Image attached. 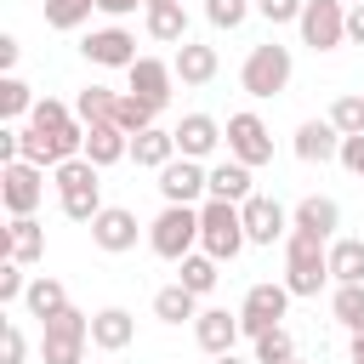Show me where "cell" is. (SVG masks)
I'll return each instance as SVG.
<instances>
[{
    "mask_svg": "<svg viewBox=\"0 0 364 364\" xmlns=\"http://www.w3.org/2000/svg\"><path fill=\"white\" fill-rule=\"evenodd\" d=\"M245 330H239V313H228V307H205L199 318H193V341L210 353V358H222V353H233V341H239Z\"/></svg>",
    "mask_w": 364,
    "mask_h": 364,
    "instance_id": "obj_19",
    "label": "cell"
},
{
    "mask_svg": "<svg viewBox=\"0 0 364 364\" xmlns=\"http://www.w3.org/2000/svg\"><path fill=\"white\" fill-rule=\"evenodd\" d=\"M159 199H165V205H205V199H210V165L176 154V159L159 171Z\"/></svg>",
    "mask_w": 364,
    "mask_h": 364,
    "instance_id": "obj_11",
    "label": "cell"
},
{
    "mask_svg": "<svg viewBox=\"0 0 364 364\" xmlns=\"http://www.w3.org/2000/svg\"><path fill=\"white\" fill-rule=\"evenodd\" d=\"M171 68H176V80H182V85H210V80L222 74V57H216V46H199V40H188V46H176Z\"/></svg>",
    "mask_w": 364,
    "mask_h": 364,
    "instance_id": "obj_22",
    "label": "cell"
},
{
    "mask_svg": "<svg viewBox=\"0 0 364 364\" xmlns=\"http://www.w3.org/2000/svg\"><path fill=\"white\" fill-rule=\"evenodd\" d=\"M347 6H364V0H347Z\"/></svg>",
    "mask_w": 364,
    "mask_h": 364,
    "instance_id": "obj_50",
    "label": "cell"
},
{
    "mask_svg": "<svg viewBox=\"0 0 364 364\" xmlns=\"http://www.w3.org/2000/svg\"><path fill=\"white\" fill-rule=\"evenodd\" d=\"M296 28H301V46H313V51L347 46V0H307Z\"/></svg>",
    "mask_w": 364,
    "mask_h": 364,
    "instance_id": "obj_10",
    "label": "cell"
},
{
    "mask_svg": "<svg viewBox=\"0 0 364 364\" xmlns=\"http://www.w3.org/2000/svg\"><path fill=\"white\" fill-rule=\"evenodd\" d=\"M239 216H245V239H250V245H279V239H290V210H284L273 193H250V199L239 205Z\"/></svg>",
    "mask_w": 364,
    "mask_h": 364,
    "instance_id": "obj_12",
    "label": "cell"
},
{
    "mask_svg": "<svg viewBox=\"0 0 364 364\" xmlns=\"http://www.w3.org/2000/svg\"><path fill=\"white\" fill-rule=\"evenodd\" d=\"M256 347V364H296V341H290V330L279 324V330H267L262 341H250Z\"/></svg>",
    "mask_w": 364,
    "mask_h": 364,
    "instance_id": "obj_36",
    "label": "cell"
},
{
    "mask_svg": "<svg viewBox=\"0 0 364 364\" xmlns=\"http://www.w3.org/2000/svg\"><path fill=\"white\" fill-rule=\"evenodd\" d=\"M341 165L353 176H364V136H341Z\"/></svg>",
    "mask_w": 364,
    "mask_h": 364,
    "instance_id": "obj_43",
    "label": "cell"
},
{
    "mask_svg": "<svg viewBox=\"0 0 364 364\" xmlns=\"http://www.w3.org/2000/svg\"><path fill=\"white\" fill-rule=\"evenodd\" d=\"M216 279H222V262H216V256H205V250H193V256H182V262H176V284H182V290H193V296H210V290H216Z\"/></svg>",
    "mask_w": 364,
    "mask_h": 364,
    "instance_id": "obj_29",
    "label": "cell"
},
{
    "mask_svg": "<svg viewBox=\"0 0 364 364\" xmlns=\"http://www.w3.org/2000/svg\"><path fill=\"white\" fill-rule=\"evenodd\" d=\"M28 296V273H23V262H0V301L11 307V301H23Z\"/></svg>",
    "mask_w": 364,
    "mask_h": 364,
    "instance_id": "obj_41",
    "label": "cell"
},
{
    "mask_svg": "<svg viewBox=\"0 0 364 364\" xmlns=\"http://www.w3.org/2000/svg\"><path fill=\"white\" fill-rule=\"evenodd\" d=\"M159 119V102H148V97H136V91H119V108H114V125L125 131V136H142L148 125Z\"/></svg>",
    "mask_w": 364,
    "mask_h": 364,
    "instance_id": "obj_32",
    "label": "cell"
},
{
    "mask_svg": "<svg viewBox=\"0 0 364 364\" xmlns=\"http://www.w3.org/2000/svg\"><path fill=\"white\" fill-rule=\"evenodd\" d=\"M40 199H46V171L40 165H28V159L0 165V205H6V216H34Z\"/></svg>",
    "mask_w": 364,
    "mask_h": 364,
    "instance_id": "obj_9",
    "label": "cell"
},
{
    "mask_svg": "<svg viewBox=\"0 0 364 364\" xmlns=\"http://www.w3.org/2000/svg\"><path fill=\"white\" fill-rule=\"evenodd\" d=\"M347 40L364 46V6H347Z\"/></svg>",
    "mask_w": 364,
    "mask_h": 364,
    "instance_id": "obj_46",
    "label": "cell"
},
{
    "mask_svg": "<svg viewBox=\"0 0 364 364\" xmlns=\"http://www.w3.org/2000/svg\"><path fill=\"white\" fill-rule=\"evenodd\" d=\"M341 136H364V97L358 91H341L336 102H330V114H324Z\"/></svg>",
    "mask_w": 364,
    "mask_h": 364,
    "instance_id": "obj_33",
    "label": "cell"
},
{
    "mask_svg": "<svg viewBox=\"0 0 364 364\" xmlns=\"http://www.w3.org/2000/svg\"><path fill=\"white\" fill-rule=\"evenodd\" d=\"M23 358H28V341H23L17 318H6L0 324V364H23Z\"/></svg>",
    "mask_w": 364,
    "mask_h": 364,
    "instance_id": "obj_42",
    "label": "cell"
},
{
    "mask_svg": "<svg viewBox=\"0 0 364 364\" xmlns=\"http://www.w3.org/2000/svg\"><path fill=\"white\" fill-rule=\"evenodd\" d=\"M28 125H34V131H63V125H74V108L57 102V97H40L34 114H28Z\"/></svg>",
    "mask_w": 364,
    "mask_h": 364,
    "instance_id": "obj_39",
    "label": "cell"
},
{
    "mask_svg": "<svg viewBox=\"0 0 364 364\" xmlns=\"http://www.w3.org/2000/svg\"><path fill=\"white\" fill-rule=\"evenodd\" d=\"M148 6H176V0H148Z\"/></svg>",
    "mask_w": 364,
    "mask_h": 364,
    "instance_id": "obj_49",
    "label": "cell"
},
{
    "mask_svg": "<svg viewBox=\"0 0 364 364\" xmlns=\"http://www.w3.org/2000/svg\"><path fill=\"white\" fill-rule=\"evenodd\" d=\"M114 108H119V91H108V85H85L74 97V119L80 125H114Z\"/></svg>",
    "mask_w": 364,
    "mask_h": 364,
    "instance_id": "obj_30",
    "label": "cell"
},
{
    "mask_svg": "<svg viewBox=\"0 0 364 364\" xmlns=\"http://www.w3.org/2000/svg\"><path fill=\"white\" fill-rule=\"evenodd\" d=\"M222 142H228V136H222V125H216L210 114H182V119H176V154H182V159H199V165H205Z\"/></svg>",
    "mask_w": 364,
    "mask_h": 364,
    "instance_id": "obj_16",
    "label": "cell"
},
{
    "mask_svg": "<svg viewBox=\"0 0 364 364\" xmlns=\"http://www.w3.org/2000/svg\"><path fill=\"white\" fill-rule=\"evenodd\" d=\"M17 57H23V40H17V34H0V68H6V74L17 68Z\"/></svg>",
    "mask_w": 364,
    "mask_h": 364,
    "instance_id": "obj_44",
    "label": "cell"
},
{
    "mask_svg": "<svg viewBox=\"0 0 364 364\" xmlns=\"http://www.w3.org/2000/svg\"><path fill=\"white\" fill-rule=\"evenodd\" d=\"M290 74H296V57H290V46H279V40H262V46H250V57H245V68H239V85H245V97L267 102V97H279V91L290 85Z\"/></svg>",
    "mask_w": 364,
    "mask_h": 364,
    "instance_id": "obj_3",
    "label": "cell"
},
{
    "mask_svg": "<svg viewBox=\"0 0 364 364\" xmlns=\"http://www.w3.org/2000/svg\"><path fill=\"white\" fill-rule=\"evenodd\" d=\"M97 11V0H46V23L51 28H80Z\"/></svg>",
    "mask_w": 364,
    "mask_h": 364,
    "instance_id": "obj_38",
    "label": "cell"
},
{
    "mask_svg": "<svg viewBox=\"0 0 364 364\" xmlns=\"http://www.w3.org/2000/svg\"><path fill=\"white\" fill-rule=\"evenodd\" d=\"M148 250L165 256V262H182L199 250V205H165L154 222H148Z\"/></svg>",
    "mask_w": 364,
    "mask_h": 364,
    "instance_id": "obj_4",
    "label": "cell"
},
{
    "mask_svg": "<svg viewBox=\"0 0 364 364\" xmlns=\"http://www.w3.org/2000/svg\"><path fill=\"white\" fill-rule=\"evenodd\" d=\"M136 6L148 11V0H97V11H102V17H131Z\"/></svg>",
    "mask_w": 364,
    "mask_h": 364,
    "instance_id": "obj_45",
    "label": "cell"
},
{
    "mask_svg": "<svg viewBox=\"0 0 364 364\" xmlns=\"http://www.w3.org/2000/svg\"><path fill=\"white\" fill-rule=\"evenodd\" d=\"M80 51H85V63H97V68H131L136 63V34L131 28H91L85 40H80Z\"/></svg>",
    "mask_w": 364,
    "mask_h": 364,
    "instance_id": "obj_13",
    "label": "cell"
},
{
    "mask_svg": "<svg viewBox=\"0 0 364 364\" xmlns=\"http://www.w3.org/2000/svg\"><path fill=\"white\" fill-rule=\"evenodd\" d=\"M142 28H148V40H159V46H188V11H182V0H176V6H148Z\"/></svg>",
    "mask_w": 364,
    "mask_h": 364,
    "instance_id": "obj_26",
    "label": "cell"
},
{
    "mask_svg": "<svg viewBox=\"0 0 364 364\" xmlns=\"http://www.w3.org/2000/svg\"><path fill=\"white\" fill-rule=\"evenodd\" d=\"M85 159H91L97 171H108V165L131 159V136H125L119 125H85Z\"/></svg>",
    "mask_w": 364,
    "mask_h": 364,
    "instance_id": "obj_23",
    "label": "cell"
},
{
    "mask_svg": "<svg viewBox=\"0 0 364 364\" xmlns=\"http://www.w3.org/2000/svg\"><path fill=\"white\" fill-rule=\"evenodd\" d=\"M222 136H228V159H239V165H273V131H267V119L256 114V108H239V114H228V125H222Z\"/></svg>",
    "mask_w": 364,
    "mask_h": 364,
    "instance_id": "obj_7",
    "label": "cell"
},
{
    "mask_svg": "<svg viewBox=\"0 0 364 364\" xmlns=\"http://www.w3.org/2000/svg\"><path fill=\"white\" fill-rule=\"evenodd\" d=\"M324 284H330V245L290 228V239H284V290L290 296H318Z\"/></svg>",
    "mask_w": 364,
    "mask_h": 364,
    "instance_id": "obj_2",
    "label": "cell"
},
{
    "mask_svg": "<svg viewBox=\"0 0 364 364\" xmlns=\"http://www.w3.org/2000/svg\"><path fill=\"white\" fill-rule=\"evenodd\" d=\"M301 6L307 0H256V17L273 23V28H284V23H301Z\"/></svg>",
    "mask_w": 364,
    "mask_h": 364,
    "instance_id": "obj_40",
    "label": "cell"
},
{
    "mask_svg": "<svg viewBox=\"0 0 364 364\" xmlns=\"http://www.w3.org/2000/svg\"><path fill=\"white\" fill-rule=\"evenodd\" d=\"M245 245H250V239H245V216H239V205H228V199H205V205H199V250L216 256V262H233Z\"/></svg>",
    "mask_w": 364,
    "mask_h": 364,
    "instance_id": "obj_5",
    "label": "cell"
},
{
    "mask_svg": "<svg viewBox=\"0 0 364 364\" xmlns=\"http://www.w3.org/2000/svg\"><path fill=\"white\" fill-rule=\"evenodd\" d=\"M136 210H125V205H102L97 210V222H91V245L97 250H108V256H125V250H136Z\"/></svg>",
    "mask_w": 364,
    "mask_h": 364,
    "instance_id": "obj_14",
    "label": "cell"
},
{
    "mask_svg": "<svg viewBox=\"0 0 364 364\" xmlns=\"http://www.w3.org/2000/svg\"><path fill=\"white\" fill-rule=\"evenodd\" d=\"M125 80H131V91L136 97H148V102H171V85H176V68L165 63V57H136L131 68H125Z\"/></svg>",
    "mask_w": 364,
    "mask_h": 364,
    "instance_id": "obj_20",
    "label": "cell"
},
{
    "mask_svg": "<svg viewBox=\"0 0 364 364\" xmlns=\"http://www.w3.org/2000/svg\"><path fill=\"white\" fill-rule=\"evenodd\" d=\"M296 364H301V358H296Z\"/></svg>",
    "mask_w": 364,
    "mask_h": 364,
    "instance_id": "obj_51",
    "label": "cell"
},
{
    "mask_svg": "<svg viewBox=\"0 0 364 364\" xmlns=\"http://www.w3.org/2000/svg\"><path fill=\"white\" fill-rule=\"evenodd\" d=\"M250 11H256V0H205V23H210V28H228V34H233Z\"/></svg>",
    "mask_w": 364,
    "mask_h": 364,
    "instance_id": "obj_37",
    "label": "cell"
},
{
    "mask_svg": "<svg viewBox=\"0 0 364 364\" xmlns=\"http://www.w3.org/2000/svg\"><path fill=\"white\" fill-rule=\"evenodd\" d=\"M131 159H136L142 171H165V165L176 159V131H165V125H148L142 136H131Z\"/></svg>",
    "mask_w": 364,
    "mask_h": 364,
    "instance_id": "obj_24",
    "label": "cell"
},
{
    "mask_svg": "<svg viewBox=\"0 0 364 364\" xmlns=\"http://www.w3.org/2000/svg\"><path fill=\"white\" fill-rule=\"evenodd\" d=\"M284 307H290L284 279H279V284H273V279H262V284H250V290H245V301H239V330H245L250 341H262L267 330H279Z\"/></svg>",
    "mask_w": 364,
    "mask_h": 364,
    "instance_id": "obj_8",
    "label": "cell"
},
{
    "mask_svg": "<svg viewBox=\"0 0 364 364\" xmlns=\"http://www.w3.org/2000/svg\"><path fill=\"white\" fill-rule=\"evenodd\" d=\"M34 102H40V97H34L17 74H6V80H0V114H6V125H17L23 114H34Z\"/></svg>",
    "mask_w": 364,
    "mask_h": 364,
    "instance_id": "obj_34",
    "label": "cell"
},
{
    "mask_svg": "<svg viewBox=\"0 0 364 364\" xmlns=\"http://www.w3.org/2000/svg\"><path fill=\"white\" fill-rule=\"evenodd\" d=\"M347 364H364V330H353V347H347Z\"/></svg>",
    "mask_w": 364,
    "mask_h": 364,
    "instance_id": "obj_47",
    "label": "cell"
},
{
    "mask_svg": "<svg viewBox=\"0 0 364 364\" xmlns=\"http://www.w3.org/2000/svg\"><path fill=\"white\" fill-rule=\"evenodd\" d=\"M330 279L364 284V239H330Z\"/></svg>",
    "mask_w": 364,
    "mask_h": 364,
    "instance_id": "obj_31",
    "label": "cell"
},
{
    "mask_svg": "<svg viewBox=\"0 0 364 364\" xmlns=\"http://www.w3.org/2000/svg\"><path fill=\"white\" fill-rule=\"evenodd\" d=\"M256 188H250V165L239 159H216L210 165V199H228V205H245Z\"/></svg>",
    "mask_w": 364,
    "mask_h": 364,
    "instance_id": "obj_25",
    "label": "cell"
},
{
    "mask_svg": "<svg viewBox=\"0 0 364 364\" xmlns=\"http://www.w3.org/2000/svg\"><path fill=\"white\" fill-rule=\"evenodd\" d=\"M210 364H256V358H239V353H222V358H210Z\"/></svg>",
    "mask_w": 364,
    "mask_h": 364,
    "instance_id": "obj_48",
    "label": "cell"
},
{
    "mask_svg": "<svg viewBox=\"0 0 364 364\" xmlns=\"http://www.w3.org/2000/svg\"><path fill=\"white\" fill-rule=\"evenodd\" d=\"M290 228L296 233H313V239H336V228H341V205L330 199V193H307L296 210H290Z\"/></svg>",
    "mask_w": 364,
    "mask_h": 364,
    "instance_id": "obj_18",
    "label": "cell"
},
{
    "mask_svg": "<svg viewBox=\"0 0 364 364\" xmlns=\"http://www.w3.org/2000/svg\"><path fill=\"white\" fill-rule=\"evenodd\" d=\"M296 159L301 165H330L341 159V131L330 119H301L296 125Z\"/></svg>",
    "mask_w": 364,
    "mask_h": 364,
    "instance_id": "obj_17",
    "label": "cell"
},
{
    "mask_svg": "<svg viewBox=\"0 0 364 364\" xmlns=\"http://www.w3.org/2000/svg\"><path fill=\"white\" fill-rule=\"evenodd\" d=\"M23 307L46 324V318H57L63 307H68V290H63V279H51V273H34L28 279V296H23Z\"/></svg>",
    "mask_w": 364,
    "mask_h": 364,
    "instance_id": "obj_27",
    "label": "cell"
},
{
    "mask_svg": "<svg viewBox=\"0 0 364 364\" xmlns=\"http://www.w3.org/2000/svg\"><path fill=\"white\" fill-rule=\"evenodd\" d=\"M330 313H336V324H347V330H364V284H336V296H330Z\"/></svg>",
    "mask_w": 364,
    "mask_h": 364,
    "instance_id": "obj_35",
    "label": "cell"
},
{
    "mask_svg": "<svg viewBox=\"0 0 364 364\" xmlns=\"http://www.w3.org/2000/svg\"><path fill=\"white\" fill-rule=\"evenodd\" d=\"M205 307H199V296L193 290H182V284H165V290H154V318L159 324H193Z\"/></svg>",
    "mask_w": 364,
    "mask_h": 364,
    "instance_id": "obj_28",
    "label": "cell"
},
{
    "mask_svg": "<svg viewBox=\"0 0 364 364\" xmlns=\"http://www.w3.org/2000/svg\"><path fill=\"white\" fill-rule=\"evenodd\" d=\"M51 188H57V205H63V216L68 222H97V210H102V171L80 154V159H68V165H57L51 171Z\"/></svg>",
    "mask_w": 364,
    "mask_h": 364,
    "instance_id": "obj_1",
    "label": "cell"
},
{
    "mask_svg": "<svg viewBox=\"0 0 364 364\" xmlns=\"http://www.w3.org/2000/svg\"><path fill=\"white\" fill-rule=\"evenodd\" d=\"M46 256V228L34 222V216H11L6 228H0V262H23V267H34Z\"/></svg>",
    "mask_w": 364,
    "mask_h": 364,
    "instance_id": "obj_15",
    "label": "cell"
},
{
    "mask_svg": "<svg viewBox=\"0 0 364 364\" xmlns=\"http://www.w3.org/2000/svg\"><path fill=\"white\" fill-rule=\"evenodd\" d=\"M136 341V318L125 307H97L91 313V347L97 353H125Z\"/></svg>",
    "mask_w": 364,
    "mask_h": 364,
    "instance_id": "obj_21",
    "label": "cell"
},
{
    "mask_svg": "<svg viewBox=\"0 0 364 364\" xmlns=\"http://www.w3.org/2000/svg\"><path fill=\"white\" fill-rule=\"evenodd\" d=\"M85 341H91V313L63 307L57 318L40 324V358L46 364H85Z\"/></svg>",
    "mask_w": 364,
    "mask_h": 364,
    "instance_id": "obj_6",
    "label": "cell"
}]
</instances>
